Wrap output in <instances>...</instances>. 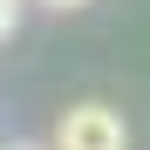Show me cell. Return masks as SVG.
Here are the masks:
<instances>
[{
    "mask_svg": "<svg viewBox=\"0 0 150 150\" xmlns=\"http://www.w3.org/2000/svg\"><path fill=\"white\" fill-rule=\"evenodd\" d=\"M48 150H130V123L109 103H75V109H62Z\"/></svg>",
    "mask_w": 150,
    "mask_h": 150,
    "instance_id": "6da1fadb",
    "label": "cell"
},
{
    "mask_svg": "<svg viewBox=\"0 0 150 150\" xmlns=\"http://www.w3.org/2000/svg\"><path fill=\"white\" fill-rule=\"evenodd\" d=\"M14 28H21V0H0V41H7Z\"/></svg>",
    "mask_w": 150,
    "mask_h": 150,
    "instance_id": "7a4b0ae2",
    "label": "cell"
},
{
    "mask_svg": "<svg viewBox=\"0 0 150 150\" xmlns=\"http://www.w3.org/2000/svg\"><path fill=\"white\" fill-rule=\"evenodd\" d=\"M48 7H82V0H48Z\"/></svg>",
    "mask_w": 150,
    "mask_h": 150,
    "instance_id": "3957f363",
    "label": "cell"
},
{
    "mask_svg": "<svg viewBox=\"0 0 150 150\" xmlns=\"http://www.w3.org/2000/svg\"><path fill=\"white\" fill-rule=\"evenodd\" d=\"M14 150H41V143H14Z\"/></svg>",
    "mask_w": 150,
    "mask_h": 150,
    "instance_id": "277c9868",
    "label": "cell"
}]
</instances>
